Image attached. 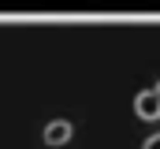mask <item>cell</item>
<instances>
[{"instance_id":"1","label":"cell","mask_w":160,"mask_h":149,"mask_svg":"<svg viewBox=\"0 0 160 149\" xmlns=\"http://www.w3.org/2000/svg\"><path fill=\"white\" fill-rule=\"evenodd\" d=\"M134 112H138V119H145V123L160 119V93L157 90H142V93L134 97Z\"/></svg>"},{"instance_id":"2","label":"cell","mask_w":160,"mask_h":149,"mask_svg":"<svg viewBox=\"0 0 160 149\" xmlns=\"http://www.w3.org/2000/svg\"><path fill=\"white\" fill-rule=\"evenodd\" d=\"M71 134H75V127H71L67 119H52V123L45 127V146H67Z\"/></svg>"},{"instance_id":"3","label":"cell","mask_w":160,"mask_h":149,"mask_svg":"<svg viewBox=\"0 0 160 149\" xmlns=\"http://www.w3.org/2000/svg\"><path fill=\"white\" fill-rule=\"evenodd\" d=\"M142 149H160V134H153V138H149V142H145Z\"/></svg>"},{"instance_id":"4","label":"cell","mask_w":160,"mask_h":149,"mask_svg":"<svg viewBox=\"0 0 160 149\" xmlns=\"http://www.w3.org/2000/svg\"><path fill=\"white\" fill-rule=\"evenodd\" d=\"M153 90H157V93H160V82H157V86H153Z\"/></svg>"}]
</instances>
